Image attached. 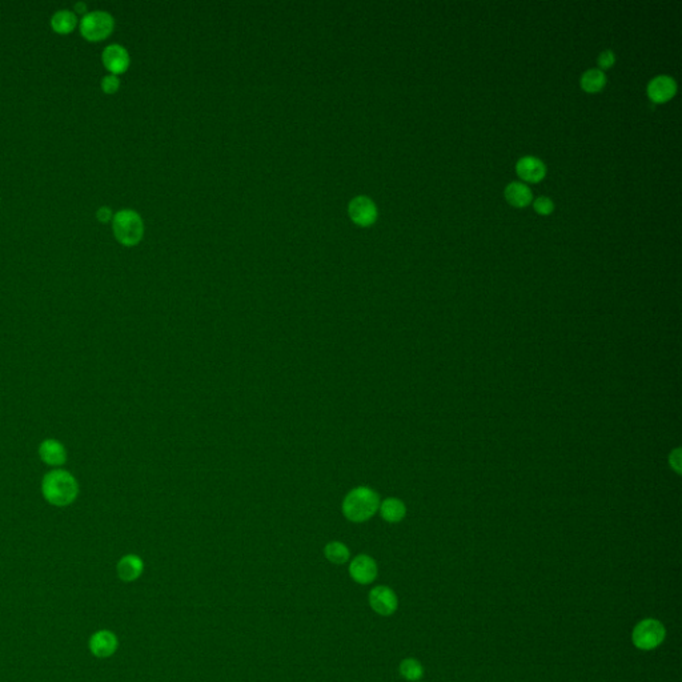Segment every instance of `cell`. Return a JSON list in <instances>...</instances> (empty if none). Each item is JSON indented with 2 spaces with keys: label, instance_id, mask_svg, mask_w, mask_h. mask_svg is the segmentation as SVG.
Returning a JSON list of instances; mask_svg holds the SVG:
<instances>
[{
  "label": "cell",
  "instance_id": "1",
  "mask_svg": "<svg viewBox=\"0 0 682 682\" xmlns=\"http://www.w3.org/2000/svg\"><path fill=\"white\" fill-rule=\"evenodd\" d=\"M42 492L50 504L55 507H67L78 496L79 486L70 472L57 469L44 476Z\"/></svg>",
  "mask_w": 682,
  "mask_h": 682
},
{
  "label": "cell",
  "instance_id": "2",
  "mask_svg": "<svg viewBox=\"0 0 682 682\" xmlns=\"http://www.w3.org/2000/svg\"><path fill=\"white\" fill-rule=\"evenodd\" d=\"M380 498L368 486H357L342 501V513L352 523H364L379 511Z\"/></svg>",
  "mask_w": 682,
  "mask_h": 682
},
{
  "label": "cell",
  "instance_id": "3",
  "mask_svg": "<svg viewBox=\"0 0 682 682\" xmlns=\"http://www.w3.org/2000/svg\"><path fill=\"white\" fill-rule=\"evenodd\" d=\"M113 229L115 238L123 245L132 247L142 240L144 223L140 215L133 210H122L114 215Z\"/></svg>",
  "mask_w": 682,
  "mask_h": 682
},
{
  "label": "cell",
  "instance_id": "4",
  "mask_svg": "<svg viewBox=\"0 0 682 682\" xmlns=\"http://www.w3.org/2000/svg\"><path fill=\"white\" fill-rule=\"evenodd\" d=\"M667 637V629L658 620L645 618L634 626L632 633L633 645L639 651H653Z\"/></svg>",
  "mask_w": 682,
  "mask_h": 682
},
{
  "label": "cell",
  "instance_id": "5",
  "mask_svg": "<svg viewBox=\"0 0 682 682\" xmlns=\"http://www.w3.org/2000/svg\"><path fill=\"white\" fill-rule=\"evenodd\" d=\"M115 20L107 11H89L80 20V32L91 42L103 41L114 31Z\"/></svg>",
  "mask_w": 682,
  "mask_h": 682
},
{
  "label": "cell",
  "instance_id": "6",
  "mask_svg": "<svg viewBox=\"0 0 682 682\" xmlns=\"http://www.w3.org/2000/svg\"><path fill=\"white\" fill-rule=\"evenodd\" d=\"M351 220L360 227H370L377 220V207L368 196H356L348 204Z\"/></svg>",
  "mask_w": 682,
  "mask_h": 682
},
{
  "label": "cell",
  "instance_id": "7",
  "mask_svg": "<svg viewBox=\"0 0 682 682\" xmlns=\"http://www.w3.org/2000/svg\"><path fill=\"white\" fill-rule=\"evenodd\" d=\"M370 605L380 616H391L398 611V596L391 588L379 585L370 592Z\"/></svg>",
  "mask_w": 682,
  "mask_h": 682
},
{
  "label": "cell",
  "instance_id": "8",
  "mask_svg": "<svg viewBox=\"0 0 682 682\" xmlns=\"http://www.w3.org/2000/svg\"><path fill=\"white\" fill-rule=\"evenodd\" d=\"M349 574L356 583L368 585L377 577V564L370 556L360 554L352 560L349 565Z\"/></svg>",
  "mask_w": 682,
  "mask_h": 682
},
{
  "label": "cell",
  "instance_id": "9",
  "mask_svg": "<svg viewBox=\"0 0 682 682\" xmlns=\"http://www.w3.org/2000/svg\"><path fill=\"white\" fill-rule=\"evenodd\" d=\"M103 63L106 68L114 75L123 73L129 66V54L120 44H110L103 50Z\"/></svg>",
  "mask_w": 682,
  "mask_h": 682
},
{
  "label": "cell",
  "instance_id": "10",
  "mask_svg": "<svg viewBox=\"0 0 682 682\" xmlns=\"http://www.w3.org/2000/svg\"><path fill=\"white\" fill-rule=\"evenodd\" d=\"M677 92L676 80L667 75H660L648 85V96L654 103H665Z\"/></svg>",
  "mask_w": 682,
  "mask_h": 682
},
{
  "label": "cell",
  "instance_id": "11",
  "mask_svg": "<svg viewBox=\"0 0 682 682\" xmlns=\"http://www.w3.org/2000/svg\"><path fill=\"white\" fill-rule=\"evenodd\" d=\"M516 170L524 182L529 183H539L546 175L545 164L533 157H521L516 164Z\"/></svg>",
  "mask_w": 682,
  "mask_h": 682
},
{
  "label": "cell",
  "instance_id": "12",
  "mask_svg": "<svg viewBox=\"0 0 682 682\" xmlns=\"http://www.w3.org/2000/svg\"><path fill=\"white\" fill-rule=\"evenodd\" d=\"M89 649L99 658L110 657L117 649V639L110 630H100L89 639Z\"/></svg>",
  "mask_w": 682,
  "mask_h": 682
},
{
  "label": "cell",
  "instance_id": "13",
  "mask_svg": "<svg viewBox=\"0 0 682 682\" xmlns=\"http://www.w3.org/2000/svg\"><path fill=\"white\" fill-rule=\"evenodd\" d=\"M39 455L43 461L51 467L63 465L67 458L64 447L57 440L43 441L39 447Z\"/></svg>",
  "mask_w": 682,
  "mask_h": 682
},
{
  "label": "cell",
  "instance_id": "14",
  "mask_svg": "<svg viewBox=\"0 0 682 682\" xmlns=\"http://www.w3.org/2000/svg\"><path fill=\"white\" fill-rule=\"evenodd\" d=\"M144 564L142 558L135 554L124 556L117 564V574L123 581H133L142 576Z\"/></svg>",
  "mask_w": 682,
  "mask_h": 682
},
{
  "label": "cell",
  "instance_id": "15",
  "mask_svg": "<svg viewBox=\"0 0 682 682\" xmlns=\"http://www.w3.org/2000/svg\"><path fill=\"white\" fill-rule=\"evenodd\" d=\"M505 198L513 207L524 208L532 203V192L523 183H511L505 188Z\"/></svg>",
  "mask_w": 682,
  "mask_h": 682
},
{
  "label": "cell",
  "instance_id": "16",
  "mask_svg": "<svg viewBox=\"0 0 682 682\" xmlns=\"http://www.w3.org/2000/svg\"><path fill=\"white\" fill-rule=\"evenodd\" d=\"M382 517L388 523H400L407 513L405 504L396 498H385L379 507Z\"/></svg>",
  "mask_w": 682,
  "mask_h": 682
},
{
  "label": "cell",
  "instance_id": "17",
  "mask_svg": "<svg viewBox=\"0 0 682 682\" xmlns=\"http://www.w3.org/2000/svg\"><path fill=\"white\" fill-rule=\"evenodd\" d=\"M78 24V16L71 10H59L51 17V27L57 34H70Z\"/></svg>",
  "mask_w": 682,
  "mask_h": 682
},
{
  "label": "cell",
  "instance_id": "18",
  "mask_svg": "<svg viewBox=\"0 0 682 682\" xmlns=\"http://www.w3.org/2000/svg\"><path fill=\"white\" fill-rule=\"evenodd\" d=\"M607 85V76L600 70H589L581 78V88L589 94L600 92Z\"/></svg>",
  "mask_w": 682,
  "mask_h": 682
},
{
  "label": "cell",
  "instance_id": "19",
  "mask_svg": "<svg viewBox=\"0 0 682 682\" xmlns=\"http://www.w3.org/2000/svg\"><path fill=\"white\" fill-rule=\"evenodd\" d=\"M324 554L328 560L333 564H345L349 560V549L340 542V541H332L326 545Z\"/></svg>",
  "mask_w": 682,
  "mask_h": 682
},
{
  "label": "cell",
  "instance_id": "20",
  "mask_svg": "<svg viewBox=\"0 0 682 682\" xmlns=\"http://www.w3.org/2000/svg\"><path fill=\"white\" fill-rule=\"evenodd\" d=\"M400 674L408 681H419L424 674V668L419 660L405 658L400 664Z\"/></svg>",
  "mask_w": 682,
  "mask_h": 682
},
{
  "label": "cell",
  "instance_id": "21",
  "mask_svg": "<svg viewBox=\"0 0 682 682\" xmlns=\"http://www.w3.org/2000/svg\"><path fill=\"white\" fill-rule=\"evenodd\" d=\"M533 207H535L536 212L539 213V215H542V216L551 215V213L553 212L554 210L553 201L549 199V198H544V196H541L539 199L535 200Z\"/></svg>",
  "mask_w": 682,
  "mask_h": 682
},
{
  "label": "cell",
  "instance_id": "22",
  "mask_svg": "<svg viewBox=\"0 0 682 682\" xmlns=\"http://www.w3.org/2000/svg\"><path fill=\"white\" fill-rule=\"evenodd\" d=\"M120 87V80L119 78L114 75V73H110V75H106L103 79H101V88L106 94H114Z\"/></svg>",
  "mask_w": 682,
  "mask_h": 682
},
{
  "label": "cell",
  "instance_id": "23",
  "mask_svg": "<svg viewBox=\"0 0 682 682\" xmlns=\"http://www.w3.org/2000/svg\"><path fill=\"white\" fill-rule=\"evenodd\" d=\"M614 61H616V57H614V54L611 52V50H607V51L601 52L600 57H598V66L602 70L611 68L613 64H614Z\"/></svg>",
  "mask_w": 682,
  "mask_h": 682
},
{
  "label": "cell",
  "instance_id": "24",
  "mask_svg": "<svg viewBox=\"0 0 682 682\" xmlns=\"http://www.w3.org/2000/svg\"><path fill=\"white\" fill-rule=\"evenodd\" d=\"M681 449H676L672 455H670V467L674 469L677 473L681 472Z\"/></svg>",
  "mask_w": 682,
  "mask_h": 682
},
{
  "label": "cell",
  "instance_id": "25",
  "mask_svg": "<svg viewBox=\"0 0 682 682\" xmlns=\"http://www.w3.org/2000/svg\"><path fill=\"white\" fill-rule=\"evenodd\" d=\"M96 216H98V219H99V222H101V223H107V222H110V220L114 219L113 211L108 207H101V208H99L98 212H96Z\"/></svg>",
  "mask_w": 682,
  "mask_h": 682
},
{
  "label": "cell",
  "instance_id": "26",
  "mask_svg": "<svg viewBox=\"0 0 682 682\" xmlns=\"http://www.w3.org/2000/svg\"><path fill=\"white\" fill-rule=\"evenodd\" d=\"M75 10H78V13H85V10H87V6H85V3H78L75 6Z\"/></svg>",
  "mask_w": 682,
  "mask_h": 682
}]
</instances>
